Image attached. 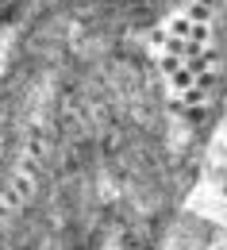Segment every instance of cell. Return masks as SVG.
<instances>
[{
    "label": "cell",
    "mask_w": 227,
    "mask_h": 250,
    "mask_svg": "<svg viewBox=\"0 0 227 250\" xmlns=\"http://www.w3.org/2000/svg\"><path fill=\"white\" fill-rule=\"evenodd\" d=\"M20 8H23V0H0V62H4V50H8V42H12Z\"/></svg>",
    "instance_id": "1"
}]
</instances>
